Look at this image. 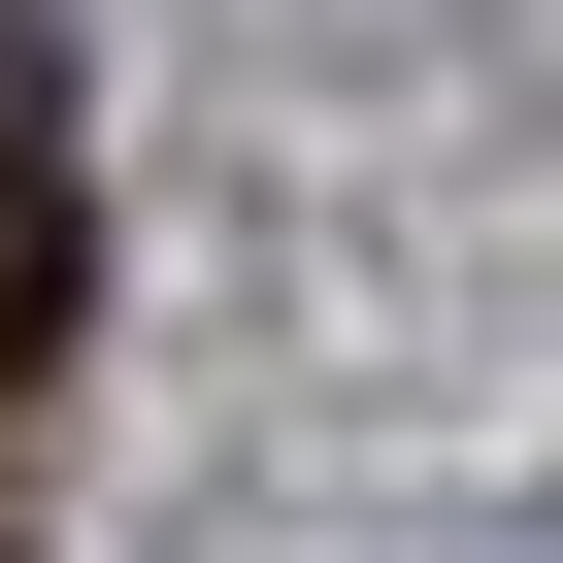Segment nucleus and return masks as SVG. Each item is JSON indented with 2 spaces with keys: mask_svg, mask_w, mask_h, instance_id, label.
I'll return each instance as SVG.
<instances>
[{
  "mask_svg": "<svg viewBox=\"0 0 563 563\" xmlns=\"http://www.w3.org/2000/svg\"><path fill=\"white\" fill-rule=\"evenodd\" d=\"M67 332H100V166H67V100H34V67H0V398H34Z\"/></svg>",
  "mask_w": 563,
  "mask_h": 563,
  "instance_id": "1",
  "label": "nucleus"
},
{
  "mask_svg": "<svg viewBox=\"0 0 563 563\" xmlns=\"http://www.w3.org/2000/svg\"><path fill=\"white\" fill-rule=\"evenodd\" d=\"M0 67H34V0H0Z\"/></svg>",
  "mask_w": 563,
  "mask_h": 563,
  "instance_id": "2",
  "label": "nucleus"
},
{
  "mask_svg": "<svg viewBox=\"0 0 563 563\" xmlns=\"http://www.w3.org/2000/svg\"><path fill=\"white\" fill-rule=\"evenodd\" d=\"M0 563H34V530H0Z\"/></svg>",
  "mask_w": 563,
  "mask_h": 563,
  "instance_id": "3",
  "label": "nucleus"
}]
</instances>
